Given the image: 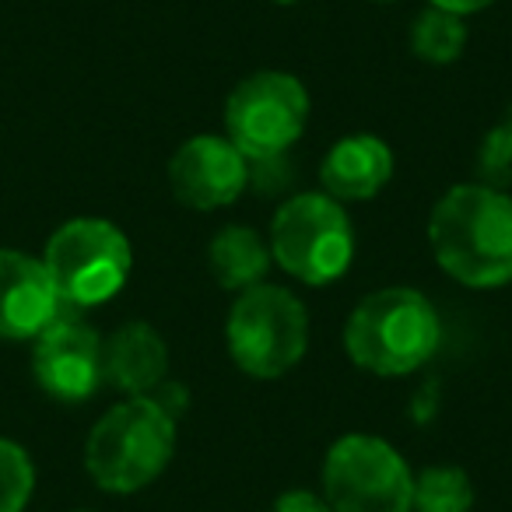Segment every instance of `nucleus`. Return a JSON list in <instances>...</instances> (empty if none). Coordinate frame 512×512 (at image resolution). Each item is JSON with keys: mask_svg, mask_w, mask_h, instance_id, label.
<instances>
[{"mask_svg": "<svg viewBox=\"0 0 512 512\" xmlns=\"http://www.w3.org/2000/svg\"><path fill=\"white\" fill-rule=\"evenodd\" d=\"M428 242L439 267L467 288L512 281V197L484 183L442 193L428 218Z\"/></svg>", "mask_w": 512, "mask_h": 512, "instance_id": "f257e3e1", "label": "nucleus"}, {"mask_svg": "<svg viewBox=\"0 0 512 512\" xmlns=\"http://www.w3.org/2000/svg\"><path fill=\"white\" fill-rule=\"evenodd\" d=\"M439 313L414 288H379L365 295L344 323V351L372 376H407L435 355Z\"/></svg>", "mask_w": 512, "mask_h": 512, "instance_id": "f03ea898", "label": "nucleus"}, {"mask_svg": "<svg viewBox=\"0 0 512 512\" xmlns=\"http://www.w3.org/2000/svg\"><path fill=\"white\" fill-rule=\"evenodd\" d=\"M176 453V418L151 397L109 407L85 442V470L102 491L134 495L158 481Z\"/></svg>", "mask_w": 512, "mask_h": 512, "instance_id": "7ed1b4c3", "label": "nucleus"}, {"mask_svg": "<svg viewBox=\"0 0 512 512\" xmlns=\"http://www.w3.org/2000/svg\"><path fill=\"white\" fill-rule=\"evenodd\" d=\"M225 344L246 376L281 379L309 348V313L288 288L253 285L228 309Z\"/></svg>", "mask_w": 512, "mask_h": 512, "instance_id": "20e7f679", "label": "nucleus"}, {"mask_svg": "<svg viewBox=\"0 0 512 512\" xmlns=\"http://www.w3.org/2000/svg\"><path fill=\"white\" fill-rule=\"evenodd\" d=\"M271 256L302 285H330L355 260V228L341 200L330 193H299L271 221Z\"/></svg>", "mask_w": 512, "mask_h": 512, "instance_id": "39448f33", "label": "nucleus"}, {"mask_svg": "<svg viewBox=\"0 0 512 512\" xmlns=\"http://www.w3.org/2000/svg\"><path fill=\"white\" fill-rule=\"evenodd\" d=\"M43 264L67 309L102 306L123 292L134 267L130 239L106 218H71L50 235Z\"/></svg>", "mask_w": 512, "mask_h": 512, "instance_id": "423d86ee", "label": "nucleus"}, {"mask_svg": "<svg viewBox=\"0 0 512 512\" xmlns=\"http://www.w3.org/2000/svg\"><path fill=\"white\" fill-rule=\"evenodd\" d=\"M309 92L295 74L260 71L232 88L225 102V137L249 162H274L302 137Z\"/></svg>", "mask_w": 512, "mask_h": 512, "instance_id": "0eeeda50", "label": "nucleus"}, {"mask_svg": "<svg viewBox=\"0 0 512 512\" xmlns=\"http://www.w3.org/2000/svg\"><path fill=\"white\" fill-rule=\"evenodd\" d=\"M411 495V467L376 435H341L323 460V498L334 512H411Z\"/></svg>", "mask_w": 512, "mask_h": 512, "instance_id": "6e6552de", "label": "nucleus"}, {"mask_svg": "<svg viewBox=\"0 0 512 512\" xmlns=\"http://www.w3.org/2000/svg\"><path fill=\"white\" fill-rule=\"evenodd\" d=\"M32 372L46 397L60 404H81L106 383L102 379V337L74 309H64L36 337Z\"/></svg>", "mask_w": 512, "mask_h": 512, "instance_id": "1a4fd4ad", "label": "nucleus"}, {"mask_svg": "<svg viewBox=\"0 0 512 512\" xmlns=\"http://www.w3.org/2000/svg\"><path fill=\"white\" fill-rule=\"evenodd\" d=\"M172 197L193 211H218L242 197L249 186V158L228 137L197 134L169 162Z\"/></svg>", "mask_w": 512, "mask_h": 512, "instance_id": "9d476101", "label": "nucleus"}, {"mask_svg": "<svg viewBox=\"0 0 512 512\" xmlns=\"http://www.w3.org/2000/svg\"><path fill=\"white\" fill-rule=\"evenodd\" d=\"M64 309L43 256L0 249V341H36Z\"/></svg>", "mask_w": 512, "mask_h": 512, "instance_id": "9b49d317", "label": "nucleus"}, {"mask_svg": "<svg viewBox=\"0 0 512 512\" xmlns=\"http://www.w3.org/2000/svg\"><path fill=\"white\" fill-rule=\"evenodd\" d=\"M169 348L151 323H123L109 341H102V379L127 397H151L165 383Z\"/></svg>", "mask_w": 512, "mask_h": 512, "instance_id": "f8f14e48", "label": "nucleus"}, {"mask_svg": "<svg viewBox=\"0 0 512 512\" xmlns=\"http://www.w3.org/2000/svg\"><path fill=\"white\" fill-rule=\"evenodd\" d=\"M393 176V151L383 137L376 134H351L341 137L327 151L320 165L323 193L334 200H372Z\"/></svg>", "mask_w": 512, "mask_h": 512, "instance_id": "ddd939ff", "label": "nucleus"}, {"mask_svg": "<svg viewBox=\"0 0 512 512\" xmlns=\"http://www.w3.org/2000/svg\"><path fill=\"white\" fill-rule=\"evenodd\" d=\"M271 246L264 235L249 225H228L207 246V267L214 281L228 292H246L253 285H264V274L271 267Z\"/></svg>", "mask_w": 512, "mask_h": 512, "instance_id": "4468645a", "label": "nucleus"}, {"mask_svg": "<svg viewBox=\"0 0 512 512\" xmlns=\"http://www.w3.org/2000/svg\"><path fill=\"white\" fill-rule=\"evenodd\" d=\"M411 50L418 60L435 67H446L453 60H460V53L467 50V25L460 15H449V11L428 8L418 15L411 29Z\"/></svg>", "mask_w": 512, "mask_h": 512, "instance_id": "2eb2a0df", "label": "nucleus"}, {"mask_svg": "<svg viewBox=\"0 0 512 512\" xmlns=\"http://www.w3.org/2000/svg\"><path fill=\"white\" fill-rule=\"evenodd\" d=\"M474 484L460 467H428L414 477L411 512H470Z\"/></svg>", "mask_w": 512, "mask_h": 512, "instance_id": "dca6fc26", "label": "nucleus"}, {"mask_svg": "<svg viewBox=\"0 0 512 512\" xmlns=\"http://www.w3.org/2000/svg\"><path fill=\"white\" fill-rule=\"evenodd\" d=\"M36 488V467L25 446L0 439V512H25Z\"/></svg>", "mask_w": 512, "mask_h": 512, "instance_id": "f3484780", "label": "nucleus"}, {"mask_svg": "<svg viewBox=\"0 0 512 512\" xmlns=\"http://www.w3.org/2000/svg\"><path fill=\"white\" fill-rule=\"evenodd\" d=\"M477 172H481L484 186H502L512 183V134L498 123L495 130H488V137L481 141V151H477Z\"/></svg>", "mask_w": 512, "mask_h": 512, "instance_id": "a211bd4d", "label": "nucleus"}, {"mask_svg": "<svg viewBox=\"0 0 512 512\" xmlns=\"http://www.w3.org/2000/svg\"><path fill=\"white\" fill-rule=\"evenodd\" d=\"M271 512H334L330 509V502L323 495H316V491L309 488H292L285 491V495L274 502Z\"/></svg>", "mask_w": 512, "mask_h": 512, "instance_id": "6ab92c4d", "label": "nucleus"}, {"mask_svg": "<svg viewBox=\"0 0 512 512\" xmlns=\"http://www.w3.org/2000/svg\"><path fill=\"white\" fill-rule=\"evenodd\" d=\"M488 4H495V0H432V8L449 11V15H460V18L477 15V11H484Z\"/></svg>", "mask_w": 512, "mask_h": 512, "instance_id": "aec40b11", "label": "nucleus"}, {"mask_svg": "<svg viewBox=\"0 0 512 512\" xmlns=\"http://www.w3.org/2000/svg\"><path fill=\"white\" fill-rule=\"evenodd\" d=\"M502 127H505V130H509V134H512V106H509V113H505V120H502Z\"/></svg>", "mask_w": 512, "mask_h": 512, "instance_id": "412c9836", "label": "nucleus"}, {"mask_svg": "<svg viewBox=\"0 0 512 512\" xmlns=\"http://www.w3.org/2000/svg\"><path fill=\"white\" fill-rule=\"evenodd\" d=\"M271 4H281V8H288V4H299V0H271Z\"/></svg>", "mask_w": 512, "mask_h": 512, "instance_id": "4be33fe9", "label": "nucleus"}, {"mask_svg": "<svg viewBox=\"0 0 512 512\" xmlns=\"http://www.w3.org/2000/svg\"><path fill=\"white\" fill-rule=\"evenodd\" d=\"M376 4H393V0H376Z\"/></svg>", "mask_w": 512, "mask_h": 512, "instance_id": "5701e85b", "label": "nucleus"}]
</instances>
